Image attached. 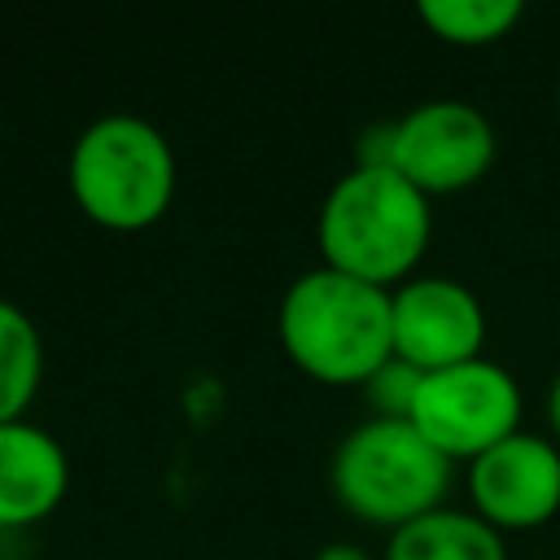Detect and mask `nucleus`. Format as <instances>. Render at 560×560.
Instances as JSON below:
<instances>
[{
  "instance_id": "2eb2a0df",
  "label": "nucleus",
  "mask_w": 560,
  "mask_h": 560,
  "mask_svg": "<svg viewBox=\"0 0 560 560\" xmlns=\"http://www.w3.org/2000/svg\"><path fill=\"white\" fill-rule=\"evenodd\" d=\"M547 420H551V433H556V442H560V372H556V381H551V389H547Z\"/></svg>"
},
{
  "instance_id": "9d476101",
  "label": "nucleus",
  "mask_w": 560,
  "mask_h": 560,
  "mask_svg": "<svg viewBox=\"0 0 560 560\" xmlns=\"http://www.w3.org/2000/svg\"><path fill=\"white\" fill-rule=\"evenodd\" d=\"M381 560H508V542L472 508H433L389 529Z\"/></svg>"
},
{
  "instance_id": "0eeeda50",
  "label": "nucleus",
  "mask_w": 560,
  "mask_h": 560,
  "mask_svg": "<svg viewBox=\"0 0 560 560\" xmlns=\"http://www.w3.org/2000/svg\"><path fill=\"white\" fill-rule=\"evenodd\" d=\"M394 354L420 372H438L481 354V298L455 276H411L389 289Z\"/></svg>"
},
{
  "instance_id": "dca6fc26",
  "label": "nucleus",
  "mask_w": 560,
  "mask_h": 560,
  "mask_svg": "<svg viewBox=\"0 0 560 560\" xmlns=\"http://www.w3.org/2000/svg\"><path fill=\"white\" fill-rule=\"evenodd\" d=\"M556 118H560V83H556Z\"/></svg>"
},
{
  "instance_id": "423d86ee",
  "label": "nucleus",
  "mask_w": 560,
  "mask_h": 560,
  "mask_svg": "<svg viewBox=\"0 0 560 560\" xmlns=\"http://www.w3.org/2000/svg\"><path fill=\"white\" fill-rule=\"evenodd\" d=\"M494 149L499 140L490 118L455 96L420 101L398 122H389V166L411 179L424 197L477 184L490 171Z\"/></svg>"
},
{
  "instance_id": "f8f14e48",
  "label": "nucleus",
  "mask_w": 560,
  "mask_h": 560,
  "mask_svg": "<svg viewBox=\"0 0 560 560\" xmlns=\"http://www.w3.org/2000/svg\"><path fill=\"white\" fill-rule=\"evenodd\" d=\"M416 13L438 39L459 48H481L503 39L521 22L525 4L521 0H420Z\"/></svg>"
},
{
  "instance_id": "4468645a",
  "label": "nucleus",
  "mask_w": 560,
  "mask_h": 560,
  "mask_svg": "<svg viewBox=\"0 0 560 560\" xmlns=\"http://www.w3.org/2000/svg\"><path fill=\"white\" fill-rule=\"evenodd\" d=\"M311 560H376L368 547H359V542H350V538H337V542H324Z\"/></svg>"
},
{
  "instance_id": "9b49d317",
  "label": "nucleus",
  "mask_w": 560,
  "mask_h": 560,
  "mask_svg": "<svg viewBox=\"0 0 560 560\" xmlns=\"http://www.w3.org/2000/svg\"><path fill=\"white\" fill-rule=\"evenodd\" d=\"M39 381H44V337L18 302L0 298V424L26 420Z\"/></svg>"
},
{
  "instance_id": "f03ea898",
  "label": "nucleus",
  "mask_w": 560,
  "mask_h": 560,
  "mask_svg": "<svg viewBox=\"0 0 560 560\" xmlns=\"http://www.w3.org/2000/svg\"><path fill=\"white\" fill-rule=\"evenodd\" d=\"M276 337L289 363L324 385H363L394 354L389 289L332 267H311L289 280Z\"/></svg>"
},
{
  "instance_id": "f257e3e1",
  "label": "nucleus",
  "mask_w": 560,
  "mask_h": 560,
  "mask_svg": "<svg viewBox=\"0 0 560 560\" xmlns=\"http://www.w3.org/2000/svg\"><path fill=\"white\" fill-rule=\"evenodd\" d=\"M429 236V197L394 166L354 162L346 175L332 179L315 214V245L324 267L381 289L411 280Z\"/></svg>"
},
{
  "instance_id": "6e6552de",
  "label": "nucleus",
  "mask_w": 560,
  "mask_h": 560,
  "mask_svg": "<svg viewBox=\"0 0 560 560\" xmlns=\"http://www.w3.org/2000/svg\"><path fill=\"white\" fill-rule=\"evenodd\" d=\"M472 512L503 529H534L560 512V442L516 429L468 459Z\"/></svg>"
},
{
  "instance_id": "39448f33",
  "label": "nucleus",
  "mask_w": 560,
  "mask_h": 560,
  "mask_svg": "<svg viewBox=\"0 0 560 560\" xmlns=\"http://www.w3.org/2000/svg\"><path fill=\"white\" fill-rule=\"evenodd\" d=\"M521 411L525 398L516 376L503 363L477 354L424 372L407 420L455 464V459H477L494 442L512 438L521 429Z\"/></svg>"
},
{
  "instance_id": "ddd939ff",
  "label": "nucleus",
  "mask_w": 560,
  "mask_h": 560,
  "mask_svg": "<svg viewBox=\"0 0 560 560\" xmlns=\"http://www.w3.org/2000/svg\"><path fill=\"white\" fill-rule=\"evenodd\" d=\"M420 368L402 363L398 354H389L368 381H363V394L372 402V416H385V420H407L411 416V402H416V389H420Z\"/></svg>"
},
{
  "instance_id": "1a4fd4ad",
  "label": "nucleus",
  "mask_w": 560,
  "mask_h": 560,
  "mask_svg": "<svg viewBox=\"0 0 560 560\" xmlns=\"http://www.w3.org/2000/svg\"><path fill=\"white\" fill-rule=\"evenodd\" d=\"M66 490H70L66 446L31 420L0 424V529L39 525L61 508Z\"/></svg>"
},
{
  "instance_id": "20e7f679",
  "label": "nucleus",
  "mask_w": 560,
  "mask_h": 560,
  "mask_svg": "<svg viewBox=\"0 0 560 560\" xmlns=\"http://www.w3.org/2000/svg\"><path fill=\"white\" fill-rule=\"evenodd\" d=\"M451 459L411 424L368 416L332 451L328 486L332 499L368 525H407L442 508L451 490Z\"/></svg>"
},
{
  "instance_id": "7ed1b4c3",
  "label": "nucleus",
  "mask_w": 560,
  "mask_h": 560,
  "mask_svg": "<svg viewBox=\"0 0 560 560\" xmlns=\"http://www.w3.org/2000/svg\"><path fill=\"white\" fill-rule=\"evenodd\" d=\"M66 184L88 223L105 232L153 228L175 197V149L140 114L92 118L66 158Z\"/></svg>"
}]
</instances>
